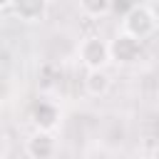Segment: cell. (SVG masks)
Instances as JSON below:
<instances>
[{"label": "cell", "mask_w": 159, "mask_h": 159, "mask_svg": "<svg viewBox=\"0 0 159 159\" xmlns=\"http://www.w3.org/2000/svg\"><path fill=\"white\" fill-rule=\"evenodd\" d=\"M152 7V12H154V17H157V22H159V2H154V5H149Z\"/></svg>", "instance_id": "9"}, {"label": "cell", "mask_w": 159, "mask_h": 159, "mask_svg": "<svg viewBox=\"0 0 159 159\" xmlns=\"http://www.w3.org/2000/svg\"><path fill=\"white\" fill-rule=\"evenodd\" d=\"M154 30H157V17L149 5H132L122 17V32H127L137 40L149 37Z\"/></svg>", "instance_id": "2"}, {"label": "cell", "mask_w": 159, "mask_h": 159, "mask_svg": "<svg viewBox=\"0 0 159 159\" xmlns=\"http://www.w3.org/2000/svg\"><path fill=\"white\" fill-rule=\"evenodd\" d=\"M109 52H112V62H117V65H132L142 55V40H137V37H132V35H127V32L119 30L114 35V40L109 42Z\"/></svg>", "instance_id": "4"}, {"label": "cell", "mask_w": 159, "mask_h": 159, "mask_svg": "<svg viewBox=\"0 0 159 159\" xmlns=\"http://www.w3.org/2000/svg\"><path fill=\"white\" fill-rule=\"evenodd\" d=\"M77 7H80V12H82L84 17H89V20H102V17H107V15L114 10V5H112L109 0H82Z\"/></svg>", "instance_id": "8"}, {"label": "cell", "mask_w": 159, "mask_h": 159, "mask_svg": "<svg viewBox=\"0 0 159 159\" xmlns=\"http://www.w3.org/2000/svg\"><path fill=\"white\" fill-rule=\"evenodd\" d=\"M112 89V77L107 70H92L84 75V92L89 97H104Z\"/></svg>", "instance_id": "7"}, {"label": "cell", "mask_w": 159, "mask_h": 159, "mask_svg": "<svg viewBox=\"0 0 159 159\" xmlns=\"http://www.w3.org/2000/svg\"><path fill=\"white\" fill-rule=\"evenodd\" d=\"M55 152H57V139L52 132L35 129L25 142V154L30 159H52Z\"/></svg>", "instance_id": "5"}, {"label": "cell", "mask_w": 159, "mask_h": 159, "mask_svg": "<svg viewBox=\"0 0 159 159\" xmlns=\"http://www.w3.org/2000/svg\"><path fill=\"white\" fill-rule=\"evenodd\" d=\"M32 119H35V127L42 129V132H52L57 124H60V109L52 104V102H37L32 107Z\"/></svg>", "instance_id": "6"}, {"label": "cell", "mask_w": 159, "mask_h": 159, "mask_svg": "<svg viewBox=\"0 0 159 159\" xmlns=\"http://www.w3.org/2000/svg\"><path fill=\"white\" fill-rule=\"evenodd\" d=\"M77 60L87 67V72L92 70H104L112 62V52H109V42L102 40L99 35H87L80 40L77 45Z\"/></svg>", "instance_id": "1"}, {"label": "cell", "mask_w": 159, "mask_h": 159, "mask_svg": "<svg viewBox=\"0 0 159 159\" xmlns=\"http://www.w3.org/2000/svg\"><path fill=\"white\" fill-rule=\"evenodd\" d=\"M0 12H12L20 22L35 25L42 22L50 12V2L47 0H17V2H2Z\"/></svg>", "instance_id": "3"}]
</instances>
